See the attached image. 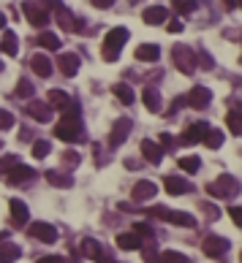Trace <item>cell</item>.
<instances>
[{
    "instance_id": "6da1fadb",
    "label": "cell",
    "mask_w": 242,
    "mask_h": 263,
    "mask_svg": "<svg viewBox=\"0 0 242 263\" xmlns=\"http://www.w3.org/2000/svg\"><path fill=\"white\" fill-rule=\"evenodd\" d=\"M54 136L60 141H79L82 139V122H79V114L77 109H65V117L54 125Z\"/></svg>"
},
{
    "instance_id": "7a4b0ae2",
    "label": "cell",
    "mask_w": 242,
    "mask_h": 263,
    "mask_svg": "<svg viewBox=\"0 0 242 263\" xmlns=\"http://www.w3.org/2000/svg\"><path fill=\"white\" fill-rule=\"evenodd\" d=\"M128 41V30L125 27H114V30H109L107 33V38H104V60H117L120 57V52H123V44Z\"/></svg>"
},
{
    "instance_id": "3957f363",
    "label": "cell",
    "mask_w": 242,
    "mask_h": 263,
    "mask_svg": "<svg viewBox=\"0 0 242 263\" xmlns=\"http://www.w3.org/2000/svg\"><path fill=\"white\" fill-rule=\"evenodd\" d=\"M27 234L33 236V239L44 241V244H52V241H57V228H54V225H49V222H30Z\"/></svg>"
},
{
    "instance_id": "277c9868",
    "label": "cell",
    "mask_w": 242,
    "mask_h": 263,
    "mask_svg": "<svg viewBox=\"0 0 242 263\" xmlns=\"http://www.w3.org/2000/svg\"><path fill=\"white\" fill-rule=\"evenodd\" d=\"M22 11L27 14L30 24H36V27H44V24L49 22V14H47V8H41V3H36V0H27V3L22 6Z\"/></svg>"
},
{
    "instance_id": "5b68a950",
    "label": "cell",
    "mask_w": 242,
    "mask_h": 263,
    "mask_svg": "<svg viewBox=\"0 0 242 263\" xmlns=\"http://www.w3.org/2000/svg\"><path fill=\"white\" fill-rule=\"evenodd\" d=\"M174 63H177V68L183 71V73H193V52H190L188 47H174Z\"/></svg>"
},
{
    "instance_id": "8992f818",
    "label": "cell",
    "mask_w": 242,
    "mask_h": 263,
    "mask_svg": "<svg viewBox=\"0 0 242 263\" xmlns=\"http://www.w3.org/2000/svg\"><path fill=\"white\" fill-rule=\"evenodd\" d=\"M201 250H204V255L218 258V255H223V252L229 250V241H226V239H220V236H207V239H204V244H201Z\"/></svg>"
},
{
    "instance_id": "52a82bcc",
    "label": "cell",
    "mask_w": 242,
    "mask_h": 263,
    "mask_svg": "<svg viewBox=\"0 0 242 263\" xmlns=\"http://www.w3.org/2000/svg\"><path fill=\"white\" fill-rule=\"evenodd\" d=\"M210 100H213V93H210L207 87H193V90L188 93V98H185V103L193 106V109H204Z\"/></svg>"
},
{
    "instance_id": "ba28073f",
    "label": "cell",
    "mask_w": 242,
    "mask_h": 263,
    "mask_svg": "<svg viewBox=\"0 0 242 263\" xmlns=\"http://www.w3.org/2000/svg\"><path fill=\"white\" fill-rule=\"evenodd\" d=\"M25 111H27L33 120H38V122H49V120H52V109H49L47 103H41V100H30Z\"/></svg>"
},
{
    "instance_id": "9c48e42d",
    "label": "cell",
    "mask_w": 242,
    "mask_h": 263,
    "mask_svg": "<svg viewBox=\"0 0 242 263\" xmlns=\"http://www.w3.org/2000/svg\"><path fill=\"white\" fill-rule=\"evenodd\" d=\"M33 174H36L33 168H27V166H19V163H14V168L6 174V179H8V185H22V182H30V179H33Z\"/></svg>"
},
{
    "instance_id": "30bf717a",
    "label": "cell",
    "mask_w": 242,
    "mask_h": 263,
    "mask_svg": "<svg viewBox=\"0 0 242 263\" xmlns=\"http://www.w3.org/2000/svg\"><path fill=\"white\" fill-rule=\"evenodd\" d=\"M163 187L169 195H183V193H190V185L185 179H180V176H166L163 179Z\"/></svg>"
},
{
    "instance_id": "8fae6325",
    "label": "cell",
    "mask_w": 242,
    "mask_h": 263,
    "mask_svg": "<svg viewBox=\"0 0 242 263\" xmlns=\"http://www.w3.org/2000/svg\"><path fill=\"white\" fill-rule=\"evenodd\" d=\"M166 17H169V11H166L163 6H150V8H144V14H142V19L147 24H163Z\"/></svg>"
},
{
    "instance_id": "7c38bea8",
    "label": "cell",
    "mask_w": 242,
    "mask_h": 263,
    "mask_svg": "<svg viewBox=\"0 0 242 263\" xmlns=\"http://www.w3.org/2000/svg\"><path fill=\"white\" fill-rule=\"evenodd\" d=\"M49 106L57 109V111H65V109H71V106H74V100L68 98L63 90H49Z\"/></svg>"
},
{
    "instance_id": "4fadbf2b",
    "label": "cell",
    "mask_w": 242,
    "mask_h": 263,
    "mask_svg": "<svg viewBox=\"0 0 242 263\" xmlns=\"http://www.w3.org/2000/svg\"><path fill=\"white\" fill-rule=\"evenodd\" d=\"M57 65H60V73H63V76H74L79 71V57L77 54H60Z\"/></svg>"
},
{
    "instance_id": "5bb4252c",
    "label": "cell",
    "mask_w": 242,
    "mask_h": 263,
    "mask_svg": "<svg viewBox=\"0 0 242 263\" xmlns=\"http://www.w3.org/2000/svg\"><path fill=\"white\" fill-rule=\"evenodd\" d=\"M8 209H11L14 225H25V222H27V206H25L19 198H11V201H8Z\"/></svg>"
},
{
    "instance_id": "9a60e30c",
    "label": "cell",
    "mask_w": 242,
    "mask_h": 263,
    "mask_svg": "<svg viewBox=\"0 0 242 263\" xmlns=\"http://www.w3.org/2000/svg\"><path fill=\"white\" fill-rule=\"evenodd\" d=\"M30 68L36 71V76H41V79H47L49 73H52V63H49L44 54H36V57H30Z\"/></svg>"
},
{
    "instance_id": "2e32d148",
    "label": "cell",
    "mask_w": 242,
    "mask_h": 263,
    "mask_svg": "<svg viewBox=\"0 0 242 263\" xmlns=\"http://www.w3.org/2000/svg\"><path fill=\"white\" fill-rule=\"evenodd\" d=\"M0 49L8 54V57H17L19 52V44H17V33H11V30H6L3 33V38H0Z\"/></svg>"
},
{
    "instance_id": "e0dca14e",
    "label": "cell",
    "mask_w": 242,
    "mask_h": 263,
    "mask_svg": "<svg viewBox=\"0 0 242 263\" xmlns=\"http://www.w3.org/2000/svg\"><path fill=\"white\" fill-rule=\"evenodd\" d=\"M128 128H131V120H125V117H123L117 125H114L112 136H109V144H112V146L123 144V141H125V136H128Z\"/></svg>"
},
{
    "instance_id": "ac0fdd59",
    "label": "cell",
    "mask_w": 242,
    "mask_h": 263,
    "mask_svg": "<svg viewBox=\"0 0 242 263\" xmlns=\"http://www.w3.org/2000/svg\"><path fill=\"white\" fill-rule=\"evenodd\" d=\"M158 54H161V49L155 44H139V49H136V60H144V63H155Z\"/></svg>"
},
{
    "instance_id": "d6986e66",
    "label": "cell",
    "mask_w": 242,
    "mask_h": 263,
    "mask_svg": "<svg viewBox=\"0 0 242 263\" xmlns=\"http://www.w3.org/2000/svg\"><path fill=\"white\" fill-rule=\"evenodd\" d=\"M234 179H231V176H220V179H218V185H210V193H213V195H218V198H223V195L226 193H231V190H234Z\"/></svg>"
},
{
    "instance_id": "ffe728a7",
    "label": "cell",
    "mask_w": 242,
    "mask_h": 263,
    "mask_svg": "<svg viewBox=\"0 0 242 263\" xmlns=\"http://www.w3.org/2000/svg\"><path fill=\"white\" fill-rule=\"evenodd\" d=\"M155 195V185L153 182H139V185L134 187V198L136 201H150Z\"/></svg>"
},
{
    "instance_id": "44dd1931",
    "label": "cell",
    "mask_w": 242,
    "mask_h": 263,
    "mask_svg": "<svg viewBox=\"0 0 242 263\" xmlns=\"http://www.w3.org/2000/svg\"><path fill=\"white\" fill-rule=\"evenodd\" d=\"M204 133H207V125L196 122V125H190V128H188V133L183 136V141H185V144H196V141L204 139Z\"/></svg>"
},
{
    "instance_id": "7402d4cb",
    "label": "cell",
    "mask_w": 242,
    "mask_h": 263,
    "mask_svg": "<svg viewBox=\"0 0 242 263\" xmlns=\"http://www.w3.org/2000/svg\"><path fill=\"white\" fill-rule=\"evenodd\" d=\"M166 220L174 222V225H185V228H193V225H196V220L188 215V212H169Z\"/></svg>"
},
{
    "instance_id": "603a6c76",
    "label": "cell",
    "mask_w": 242,
    "mask_h": 263,
    "mask_svg": "<svg viewBox=\"0 0 242 263\" xmlns=\"http://www.w3.org/2000/svg\"><path fill=\"white\" fill-rule=\"evenodd\" d=\"M47 182H49V185H54V187H71L74 176L60 174V171H47Z\"/></svg>"
},
{
    "instance_id": "cb8c5ba5",
    "label": "cell",
    "mask_w": 242,
    "mask_h": 263,
    "mask_svg": "<svg viewBox=\"0 0 242 263\" xmlns=\"http://www.w3.org/2000/svg\"><path fill=\"white\" fill-rule=\"evenodd\" d=\"M142 152H144V158H147L150 163H161V158H163L161 146L153 144V141H142Z\"/></svg>"
},
{
    "instance_id": "d4e9b609",
    "label": "cell",
    "mask_w": 242,
    "mask_h": 263,
    "mask_svg": "<svg viewBox=\"0 0 242 263\" xmlns=\"http://www.w3.org/2000/svg\"><path fill=\"white\" fill-rule=\"evenodd\" d=\"M117 247H123V250H139L142 247V239L136 234H120L117 236Z\"/></svg>"
},
{
    "instance_id": "484cf974",
    "label": "cell",
    "mask_w": 242,
    "mask_h": 263,
    "mask_svg": "<svg viewBox=\"0 0 242 263\" xmlns=\"http://www.w3.org/2000/svg\"><path fill=\"white\" fill-rule=\"evenodd\" d=\"M204 141L207 146H210V149H218L220 144H223V133H220V130H213V128H207V133H204Z\"/></svg>"
},
{
    "instance_id": "4316f807",
    "label": "cell",
    "mask_w": 242,
    "mask_h": 263,
    "mask_svg": "<svg viewBox=\"0 0 242 263\" xmlns=\"http://www.w3.org/2000/svg\"><path fill=\"white\" fill-rule=\"evenodd\" d=\"M82 252L90 258V261H98V258H101V244L95 239H84L82 241Z\"/></svg>"
},
{
    "instance_id": "83f0119b",
    "label": "cell",
    "mask_w": 242,
    "mask_h": 263,
    "mask_svg": "<svg viewBox=\"0 0 242 263\" xmlns=\"http://www.w3.org/2000/svg\"><path fill=\"white\" fill-rule=\"evenodd\" d=\"M14 258H19V247L17 244H0V263H8L14 261Z\"/></svg>"
},
{
    "instance_id": "f1b7e54d",
    "label": "cell",
    "mask_w": 242,
    "mask_h": 263,
    "mask_svg": "<svg viewBox=\"0 0 242 263\" xmlns=\"http://www.w3.org/2000/svg\"><path fill=\"white\" fill-rule=\"evenodd\" d=\"M142 98H144V103H147V109H150V111H158V109H161L158 93H155L153 87H147V90H144V93H142Z\"/></svg>"
},
{
    "instance_id": "f546056e",
    "label": "cell",
    "mask_w": 242,
    "mask_h": 263,
    "mask_svg": "<svg viewBox=\"0 0 242 263\" xmlns=\"http://www.w3.org/2000/svg\"><path fill=\"white\" fill-rule=\"evenodd\" d=\"M114 95H117V98L123 100L125 106H128V103H134V98H136V95H134V90H131L128 84H117V87H114Z\"/></svg>"
},
{
    "instance_id": "4dcf8cb0",
    "label": "cell",
    "mask_w": 242,
    "mask_h": 263,
    "mask_svg": "<svg viewBox=\"0 0 242 263\" xmlns=\"http://www.w3.org/2000/svg\"><path fill=\"white\" fill-rule=\"evenodd\" d=\"M38 44H41L44 49H52V52H54V49H60V38H57V35H52V33H41V35H38Z\"/></svg>"
},
{
    "instance_id": "1f68e13d",
    "label": "cell",
    "mask_w": 242,
    "mask_h": 263,
    "mask_svg": "<svg viewBox=\"0 0 242 263\" xmlns=\"http://www.w3.org/2000/svg\"><path fill=\"white\" fill-rule=\"evenodd\" d=\"M199 166H201V160L196 158V155H190V158H180V168L188 171V174H196V171H199Z\"/></svg>"
},
{
    "instance_id": "d6a6232c",
    "label": "cell",
    "mask_w": 242,
    "mask_h": 263,
    "mask_svg": "<svg viewBox=\"0 0 242 263\" xmlns=\"http://www.w3.org/2000/svg\"><path fill=\"white\" fill-rule=\"evenodd\" d=\"M161 263H190V261H188V255H183V252L166 250L163 255H161Z\"/></svg>"
},
{
    "instance_id": "836d02e7",
    "label": "cell",
    "mask_w": 242,
    "mask_h": 263,
    "mask_svg": "<svg viewBox=\"0 0 242 263\" xmlns=\"http://www.w3.org/2000/svg\"><path fill=\"white\" fill-rule=\"evenodd\" d=\"M171 8L180 14H190L196 11V0H171Z\"/></svg>"
},
{
    "instance_id": "e575fe53",
    "label": "cell",
    "mask_w": 242,
    "mask_h": 263,
    "mask_svg": "<svg viewBox=\"0 0 242 263\" xmlns=\"http://www.w3.org/2000/svg\"><path fill=\"white\" fill-rule=\"evenodd\" d=\"M226 122H229V130H231V133L240 136V111L231 109L229 114H226Z\"/></svg>"
},
{
    "instance_id": "d590c367",
    "label": "cell",
    "mask_w": 242,
    "mask_h": 263,
    "mask_svg": "<svg viewBox=\"0 0 242 263\" xmlns=\"http://www.w3.org/2000/svg\"><path fill=\"white\" fill-rule=\"evenodd\" d=\"M11 125H14L11 111H8V109H0V130H8Z\"/></svg>"
},
{
    "instance_id": "8d00e7d4",
    "label": "cell",
    "mask_w": 242,
    "mask_h": 263,
    "mask_svg": "<svg viewBox=\"0 0 242 263\" xmlns=\"http://www.w3.org/2000/svg\"><path fill=\"white\" fill-rule=\"evenodd\" d=\"M33 155H36L38 160L47 158V155H49V144H47V141H36V146H33Z\"/></svg>"
},
{
    "instance_id": "74e56055",
    "label": "cell",
    "mask_w": 242,
    "mask_h": 263,
    "mask_svg": "<svg viewBox=\"0 0 242 263\" xmlns=\"http://www.w3.org/2000/svg\"><path fill=\"white\" fill-rule=\"evenodd\" d=\"M17 95H19V98H27V95H33V87H30L25 79H19V84H17Z\"/></svg>"
},
{
    "instance_id": "f35d334b",
    "label": "cell",
    "mask_w": 242,
    "mask_h": 263,
    "mask_svg": "<svg viewBox=\"0 0 242 263\" xmlns=\"http://www.w3.org/2000/svg\"><path fill=\"white\" fill-rule=\"evenodd\" d=\"M134 234L136 236H153V228H150L147 222H136V225H134Z\"/></svg>"
},
{
    "instance_id": "ab89813d",
    "label": "cell",
    "mask_w": 242,
    "mask_h": 263,
    "mask_svg": "<svg viewBox=\"0 0 242 263\" xmlns=\"http://www.w3.org/2000/svg\"><path fill=\"white\" fill-rule=\"evenodd\" d=\"M147 215H153V217H161V220H166L169 209H163V206H153V209H147Z\"/></svg>"
},
{
    "instance_id": "60d3db41",
    "label": "cell",
    "mask_w": 242,
    "mask_h": 263,
    "mask_svg": "<svg viewBox=\"0 0 242 263\" xmlns=\"http://www.w3.org/2000/svg\"><path fill=\"white\" fill-rule=\"evenodd\" d=\"M229 215H231V220H234L237 225L242 222V212H240V206H231V209H229Z\"/></svg>"
},
{
    "instance_id": "b9f144b4",
    "label": "cell",
    "mask_w": 242,
    "mask_h": 263,
    "mask_svg": "<svg viewBox=\"0 0 242 263\" xmlns=\"http://www.w3.org/2000/svg\"><path fill=\"white\" fill-rule=\"evenodd\" d=\"M90 3H93L95 8H112L114 0H90Z\"/></svg>"
},
{
    "instance_id": "7bdbcfd3",
    "label": "cell",
    "mask_w": 242,
    "mask_h": 263,
    "mask_svg": "<svg viewBox=\"0 0 242 263\" xmlns=\"http://www.w3.org/2000/svg\"><path fill=\"white\" fill-rule=\"evenodd\" d=\"M166 30H169V33H180V30H183V22H169Z\"/></svg>"
},
{
    "instance_id": "ee69618b",
    "label": "cell",
    "mask_w": 242,
    "mask_h": 263,
    "mask_svg": "<svg viewBox=\"0 0 242 263\" xmlns=\"http://www.w3.org/2000/svg\"><path fill=\"white\" fill-rule=\"evenodd\" d=\"M65 163H74V166H77L79 158H77V155H65Z\"/></svg>"
},
{
    "instance_id": "f6af8a7d",
    "label": "cell",
    "mask_w": 242,
    "mask_h": 263,
    "mask_svg": "<svg viewBox=\"0 0 242 263\" xmlns=\"http://www.w3.org/2000/svg\"><path fill=\"white\" fill-rule=\"evenodd\" d=\"M57 261H60V258H41L38 263H57Z\"/></svg>"
},
{
    "instance_id": "bcb514c9",
    "label": "cell",
    "mask_w": 242,
    "mask_h": 263,
    "mask_svg": "<svg viewBox=\"0 0 242 263\" xmlns=\"http://www.w3.org/2000/svg\"><path fill=\"white\" fill-rule=\"evenodd\" d=\"M3 24H6V14H0V27H3Z\"/></svg>"
},
{
    "instance_id": "7dc6e473",
    "label": "cell",
    "mask_w": 242,
    "mask_h": 263,
    "mask_svg": "<svg viewBox=\"0 0 242 263\" xmlns=\"http://www.w3.org/2000/svg\"><path fill=\"white\" fill-rule=\"evenodd\" d=\"M0 239H6V234H0Z\"/></svg>"
},
{
    "instance_id": "c3c4849f",
    "label": "cell",
    "mask_w": 242,
    "mask_h": 263,
    "mask_svg": "<svg viewBox=\"0 0 242 263\" xmlns=\"http://www.w3.org/2000/svg\"><path fill=\"white\" fill-rule=\"evenodd\" d=\"M131 3H139V0H131Z\"/></svg>"
},
{
    "instance_id": "681fc988",
    "label": "cell",
    "mask_w": 242,
    "mask_h": 263,
    "mask_svg": "<svg viewBox=\"0 0 242 263\" xmlns=\"http://www.w3.org/2000/svg\"><path fill=\"white\" fill-rule=\"evenodd\" d=\"M0 146H3V144H0Z\"/></svg>"
}]
</instances>
